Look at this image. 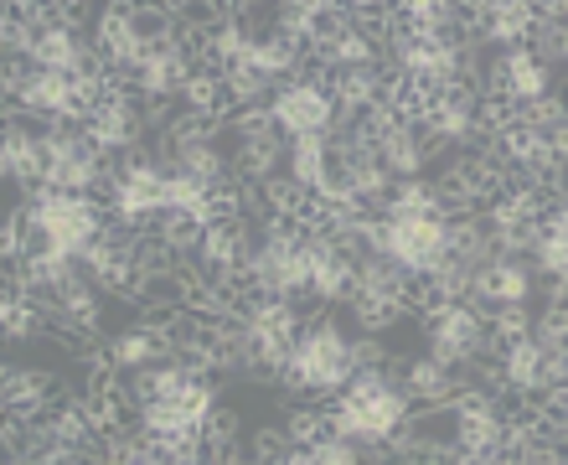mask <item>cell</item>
Returning <instances> with one entry per match:
<instances>
[{"mask_svg":"<svg viewBox=\"0 0 568 465\" xmlns=\"http://www.w3.org/2000/svg\"><path fill=\"white\" fill-rule=\"evenodd\" d=\"M414 414H419V408H414V398L404 393L393 362L388 367H357L342 398H331L326 435L352 439V445H362L367 455H388Z\"/></svg>","mask_w":568,"mask_h":465,"instance_id":"6da1fadb","label":"cell"},{"mask_svg":"<svg viewBox=\"0 0 568 465\" xmlns=\"http://www.w3.org/2000/svg\"><path fill=\"white\" fill-rule=\"evenodd\" d=\"M352 346H357V326H346L336 311H311L295 336V346H290V357H284L280 383L290 393H300L305 404L342 398L352 373H357Z\"/></svg>","mask_w":568,"mask_h":465,"instance_id":"7a4b0ae2","label":"cell"},{"mask_svg":"<svg viewBox=\"0 0 568 465\" xmlns=\"http://www.w3.org/2000/svg\"><path fill=\"white\" fill-rule=\"evenodd\" d=\"M21 208H27V254H52V259L83 264L99 249V239L109 233L104 196L37 186L31 196H21Z\"/></svg>","mask_w":568,"mask_h":465,"instance_id":"3957f363","label":"cell"},{"mask_svg":"<svg viewBox=\"0 0 568 465\" xmlns=\"http://www.w3.org/2000/svg\"><path fill=\"white\" fill-rule=\"evenodd\" d=\"M383 42H388V73L404 104H424L434 93L465 83V58H470V31L460 37H429V31H408L398 21H383Z\"/></svg>","mask_w":568,"mask_h":465,"instance_id":"277c9868","label":"cell"},{"mask_svg":"<svg viewBox=\"0 0 568 465\" xmlns=\"http://www.w3.org/2000/svg\"><path fill=\"white\" fill-rule=\"evenodd\" d=\"M99 99L104 93L89 89L83 78L47 73V68L6 58V109L31 124H42V130H52V124H83Z\"/></svg>","mask_w":568,"mask_h":465,"instance_id":"5b68a950","label":"cell"},{"mask_svg":"<svg viewBox=\"0 0 568 465\" xmlns=\"http://www.w3.org/2000/svg\"><path fill=\"white\" fill-rule=\"evenodd\" d=\"M243 290L248 295H274V301H305V290H311L305 218H270L258 228L248 264H243Z\"/></svg>","mask_w":568,"mask_h":465,"instance_id":"8992f818","label":"cell"},{"mask_svg":"<svg viewBox=\"0 0 568 465\" xmlns=\"http://www.w3.org/2000/svg\"><path fill=\"white\" fill-rule=\"evenodd\" d=\"M460 218V212H455ZM455 218H419V212H377V239L373 249L393 259L414 285H429L445 270L449 249H455Z\"/></svg>","mask_w":568,"mask_h":465,"instance_id":"52a82bcc","label":"cell"},{"mask_svg":"<svg viewBox=\"0 0 568 465\" xmlns=\"http://www.w3.org/2000/svg\"><path fill=\"white\" fill-rule=\"evenodd\" d=\"M223 124L227 120H196V114H176V120L161 130V161L181 176L202 181L217 196H239V181H233V155L223 145Z\"/></svg>","mask_w":568,"mask_h":465,"instance_id":"ba28073f","label":"cell"},{"mask_svg":"<svg viewBox=\"0 0 568 465\" xmlns=\"http://www.w3.org/2000/svg\"><path fill=\"white\" fill-rule=\"evenodd\" d=\"M424 352L439 357L455 373H470L480 362L496 357V326L491 315L470 301L424 305Z\"/></svg>","mask_w":568,"mask_h":465,"instance_id":"9c48e42d","label":"cell"},{"mask_svg":"<svg viewBox=\"0 0 568 465\" xmlns=\"http://www.w3.org/2000/svg\"><path fill=\"white\" fill-rule=\"evenodd\" d=\"M165 176H171V165L155 151L114 165V176L104 186L109 223L124 233H155V223L165 218Z\"/></svg>","mask_w":568,"mask_h":465,"instance_id":"30bf717a","label":"cell"},{"mask_svg":"<svg viewBox=\"0 0 568 465\" xmlns=\"http://www.w3.org/2000/svg\"><path fill=\"white\" fill-rule=\"evenodd\" d=\"M42 151H47V186L104 196L109 176H114V161L93 145L83 124H52V130H42Z\"/></svg>","mask_w":568,"mask_h":465,"instance_id":"8fae6325","label":"cell"},{"mask_svg":"<svg viewBox=\"0 0 568 465\" xmlns=\"http://www.w3.org/2000/svg\"><path fill=\"white\" fill-rule=\"evenodd\" d=\"M270 124L280 130L284 140H315L331 135L342 124V109H336V93H331V78H321L311 68L305 78H290L274 89L270 104Z\"/></svg>","mask_w":568,"mask_h":465,"instance_id":"7c38bea8","label":"cell"},{"mask_svg":"<svg viewBox=\"0 0 568 465\" xmlns=\"http://www.w3.org/2000/svg\"><path fill=\"white\" fill-rule=\"evenodd\" d=\"M496 383H501V398L511 408H542V398L554 393V362H548V346L523 331V336H496Z\"/></svg>","mask_w":568,"mask_h":465,"instance_id":"4fadbf2b","label":"cell"},{"mask_svg":"<svg viewBox=\"0 0 568 465\" xmlns=\"http://www.w3.org/2000/svg\"><path fill=\"white\" fill-rule=\"evenodd\" d=\"M202 73L196 68V42H186V37H161V42H150L145 52H140L135 73L124 78V89L135 93L140 104H181V93H186V83Z\"/></svg>","mask_w":568,"mask_h":465,"instance_id":"5bb4252c","label":"cell"},{"mask_svg":"<svg viewBox=\"0 0 568 465\" xmlns=\"http://www.w3.org/2000/svg\"><path fill=\"white\" fill-rule=\"evenodd\" d=\"M83 130H89V140L114 165L135 161V155H150L145 151V145H150V114H145V104H140L135 93L124 89V83H114V89H109L104 99L89 109Z\"/></svg>","mask_w":568,"mask_h":465,"instance_id":"9a60e30c","label":"cell"},{"mask_svg":"<svg viewBox=\"0 0 568 465\" xmlns=\"http://www.w3.org/2000/svg\"><path fill=\"white\" fill-rule=\"evenodd\" d=\"M227 124H233L227 155H233V181H239V192H264L270 181L284 176L290 140L270 124V114H248V120H227Z\"/></svg>","mask_w":568,"mask_h":465,"instance_id":"2e32d148","label":"cell"},{"mask_svg":"<svg viewBox=\"0 0 568 465\" xmlns=\"http://www.w3.org/2000/svg\"><path fill=\"white\" fill-rule=\"evenodd\" d=\"M305 259H311V290H305V301H315L321 311L352 301V274H357V259L346 254L342 243L315 223V212H305Z\"/></svg>","mask_w":568,"mask_h":465,"instance_id":"e0dca14e","label":"cell"},{"mask_svg":"<svg viewBox=\"0 0 568 465\" xmlns=\"http://www.w3.org/2000/svg\"><path fill=\"white\" fill-rule=\"evenodd\" d=\"M511 414H517V408H511L507 398H460V404L449 408V419H455V451L470 455V461L507 455Z\"/></svg>","mask_w":568,"mask_h":465,"instance_id":"ac0fdd59","label":"cell"},{"mask_svg":"<svg viewBox=\"0 0 568 465\" xmlns=\"http://www.w3.org/2000/svg\"><path fill=\"white\" fill-rule=\"evenodd\" d=\"M538 301H548V295H542L532 264H527V259H507V254H496L491 264L476 274V290H470V305H480L486 315L527 311V305H538Z\"/></svg>","mask_w":568,"mask_h":465,"instance_id":"d6986e66","label":"cell"},{"mask_svg":"<svg viewBox=\"0 0 568 465\" xmlns=\"http://www.w3.org/2000/svg\"><path fill=\"white\" fill-rule=\"evenodd\" d=\"M470 11V37L491 52H511V47L532 42V27H538V6L527 0H480V6H465Z\"/></svg>","mask_w":568,"mask_h":465,"instance_id":"ffe728a7","label":"cell"},{"mask_svg":"<svg viewBox=\"0 0 568 465\" xmlns=\"http://www.w3.org/2000/svg\"><path fill=\"white\" fill-rule=\"evenodd\" d=\"M165 357H171V336H165L161 321H155V326H124V331L99 336V373L135 377V373H145V367H155V362H165Z\"/></svg>","mask_w":568,"mask_h":465,"instance_id":"44dd1931","label":"cell"},{"mask_svg":"<svg viewBox=\"0 0 568 465\" xmlns=\"http://www.w3.org/2000/svg\"><path fill=\"white\" fill-rule=\"evenodd\" d=\"M0 171L21 196L47 186V151H42V124L11 114L6 120V140H0Z\"/></svg>","mask_w":568,"mask_h":465,"instance_id":"7402d4cb","label":"cell"},{"mask_svg":"<svg viewBox=\"0 0 568 465\" xmlns=\"http://www.w3.org/2000/svg\"><path fill=\"white\" fill-rule=\"evenodd\" d=\"M393 373H398L404 393L414 398V408H449L465 398V373L445 367V362L429 357V352H414V357L393 362Z\"/></svg>","mask_w":568,"mask_h":465,"instance_id":"603a6c76","label":"cell"},{"mask_svg":"<svg viewBox=\"0 0 568 465\" xmlns=\"http://www.w3.org/2000/svg\"><path fill=\"white\" fill-rule=\"evenodd\" d=\"M58 398V377L47 367H27V362H11L6 367V414L16 419H31V414H47Z\"/></svg>","mask_w":568,"mask_h":465,"instance_id":"cb8c5ba5","label":"cell"},{"mask_svg":"<svg viewBox=\"0 0 568 465\" xmlns=\"http://www.w3.org/2000/svg\"><path fill=\"white\" fill-rule=\"evenodd\" d=\"M336 171V155H331V135H315V140H290V161H284V181L295 186L305 202H311L326 176Z\"/></svg>","mask_w":568,"mask_h":465,"instance_id":"d4e9b609","label":"cell"},{"mask_svg":"<svg viewBox=\"0 0 568 465\" xmlns=\"http://www.w3.org/2000/svg\"><path fill=\"white\" fill-rule=\"evenodd\" d=\"M0 331H6V342L11 346H21V342H31V336H42L47 331L42 311H37L11 280H6V301H0Z\"/></svg>","mask_w":568,"mask_h":465,"instance_id":"484cf974","label":"cell"},{"mask_svg":"<svg viewBox=\"0 0 568 465\" xmlns=\"http://www.w3.org/2000/svg\"><path fill=\"white\" fill-rule=\"evenodd\" d=\"M305 451H311V465H373L362 445H352V439H342V435H321L315 445H305Z\"/></svg>","mask_w":568,"mask_h":465,"instance_id":"4316f807","label":"cell"},{"mask_svg":"<svg viewBox=\"0 0 568 465\" xmlns=\"http://www.w3.org/2000/svg\"><path fill=\"white\" fill-rule=\"evenodd\" d=\"M0 259H6V270H16V264L27 259V208H21V202L6 212V239H0Z\"/></svg>","mask_w":568,"mask_h":465,"instance_id":"83f0119b","label":"cell"},{"mask_svg":"<svg viewBox=\"0 0 568 465\" xmlns=\"http://www.w3.org/2000/svg\"><path fill=\"white\" fill-rule=\"evenodd\" d=\"M258 465H311V451L305 445H284L280 455H270V461H258Z\"/></svg>","mask_w":568,"mask_h":465,"instance_id":"f1b7e54d","label":"cell"}]
</instances>
